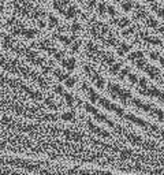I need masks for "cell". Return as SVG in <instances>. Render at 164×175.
I'll use <instances>...</instances> for the list:
<instances>
[{
    "mask_svg": "<svg viewBox=\"0 0 164 175\" xmlns=\"http://www.w3.org/2000/svg\"><path fill=\"white\" fill-rule=\"evenodd\" d=\"M0 66L3 67L4 70H8V71H13V73H18V74H22L25 75L26 78H32L33 81H36V82H39L43 88H47L48 86V84H47V81L44 80V78H41L37 73H34L33 70L28 69V67L22 66L20 63H18L17 60H13V59H6V58H0Z\"/></svg>",
    "mask_w": 164,
    "mask_h": 175,
    "instance_id": "1",
    "label": "cell"
},
{
    "mask_svg": "<svg viewBox=\"0 0 164 175\" xmlns=\"http://www.w3.org/2000/svg\"><path fill=\"white\" fill-rule=\"evenodd\" d=\"M14 10H15V13L18 15L28 17V18L33 19H40L41 17L45 15V13L43 10L34 7L28 0H14Z\"/></svg>",
    "mask_w": 164,
    "mask_h": 175,
    "instance_id": "2",
    "label": "cell"
},
{
    "mask_svg": "<svg viewBox=\"0 0 164 175\" xmlns=\"http://www.w3.org/2000/svg\"><path fill=\"white\" fill-rule=\"evenodd\" d=\"M3 84L8 85L10 88H18V89L23 90V92H25L30 99H34V100H43V95H41V93L34 92L33 89H30L29 86H26L23 82H20V81H18V80H11V78H7V77H4V75L0 73V85H3Z\"/></svg>",
    "mask_w": 164,
    "mask_h": 175,
    "instance_id": "3",
    "label": "cell"
},
{
    "mask_svg": "<svg viewBox=\"0 0 164 175\" xmlns=\"http://www.w3.org/2000/svg\"><path fill=\"white\" fill-rule=\"evenodd\" d=\"M7 26H8V30H10L13 34L22 36V37H25V39H34V37L37 36V33H39L36 29L26 28L25 25L19 23L15 18H11L10 21L7 22Z\"/></svg>",
    "mask_w": 164,
    "mask_h": 175,
    "instance_id": "4",
    "label": "cell"
},
{
    "mask_svg": "<svg viewBox=\"0 0 164 175\" xmlns=\"http://www.w3.org/2000/svg\"><path fill=\"white\" fill-rule=\"evenodd\" d=\"M54 7L59 11L62 15H64L69 19L75 18L78 15V13H80L78 8L75 6H73L71 3H69L67 0H54Z\"/></svg>",
    "mask_w": 164,
    "mask_h": 175,
    "instance_id": "5",
    "label": "cell"
},
{
    "mask_svg": "<svg viewBox=\"0 0 164 175\" xmlns=\"http://www.w3.org/2000/svg\"><path fill=\"white\" fill-rule=\"evenodd\" d=\"M138 84H140V88H138L140 93H142V95H145V96H153V97H157L164 104V93L163 92H160V90L157 89V88H155V86H148L145 78H141V80L138 81Z\"/></svg>",
    "mask_w": 164,
    "mask_h": 175,
    "instance_id": "6",
    "label": "cell"
},
{
    "mask_svg": "<svg viewBox=\"0 0 164 175\" xmlns=\"http://www.w3.org/2000/svg\"><path fill=\"white\" fill-rule=\"evenodd\" d=\"M131 101H133V104L136 107H138V108H141L142 111H146V112H149L152 116H155V118H157L159 121H164V112L157 108H155L153 106H151V104H145L142 103L141 100H138V99H131Z\"/></svg>",
    "mask_w": 164,
    "mask_h": 175,
    "instance_id": "7",
    "label": "cell"
},
{
    "mask_svg": "<svg viewBox=\"0 0 164 175\" xmlns=\"http://www.w3.org/2000/svg\"><path fill=\"white\" fill-rule=\"evenodd\" d=\"M108 89H110L111 95L114 96V97L116 99H121L123 103H126V101L129 100V99H133L131 97V93L129 92V90H125L122 89L119 85H114V84H108Z\"/></svg>",
    "mask_w": 164,
    "mask_h": 175,
    "instance_id": "8",
    "label": "cell"
},
{
    "mask_svg": "<svg viewBox=\"0 0 164 175\" xmlns=\"http://www.w3.org/2000/svg\"><path fill=\"white\" fill-rule=\"evenodd\" d=\"M134 63H136V66L138 67V69H141V70H144L145 73H148L149 77H152L153 80H159V75H160L159 70L155 69L153 66L148 65V63L145 62V59H144V58H142V59H137V60H134Z\"/></svg>",
    "mask_w": 164,
    "mask_h": 175,
    "instance_id": "9",
    "label": "cell"
},
{
    "mask_svg": "<svg viewBox=\"0 0 164 175\" xmlns=\"http://www.w3.org/2000/svg\"><path fill=\"white\" fill-rule=\"evenodd\" d=\"M85 108H86V111L88 112H90V114H93V116H95L96 119H97V121H100V122H104V123H107L108 126L110 127H112V129H118V126H116L115 123H114V122H111L110 119L107 118V116L105 115H101L100 112H99L95 108V107L93 106H90V104H85Z\"/></svg>",
    "mask_w": 164,
    "mask_h": 175,
    "instance_id": "10",
    "label": "cell"
},
{
    "mask_svg": "<svg viewBox=\"0 0 164 175\" xmlns=\"http://www.w3.org/2000/svg\"><path fill=\"white\" fill-rule=\"evenodd\" d=\"M85 71H86V74L93 80V82H95L96 86H97V88H101V89L104 88V80H102V78L95 71V70L90 69L89 66H85Z\"/></svg>",
    "mask_w": 164,
    "mask_h": 175,
    "instance_id": "11",
    "label": "cell"
},
{
    "mask_svg": "<svg viewBox=\"0 0 164 175\" xmlns=\"http://www.w3.org/2000/svg\"><path fill=\"white\" fill-rule=\"evenodd\" d=\"M86 125H88V127H89V129L93 131V133L99 134V136H101V137H107V138H108V137H111L110 134H108L105 130H102V129H100V127H97L96 125H93L90 121H88V122H86Z\"/></svg>",
    "mask_w": 164,
    "mask_h": 175,
    "instance_id": "12",
    "label": "cell"
},
{
    "mask_svg": "<svg viewBox=\"0 0 164 175\" xmlns=\"http://www.w3.org/2000/svg\"><path fill=\"white\" fill-rule=\"evenodd\" d=\"M84 89L88 92V95H89V99L93 101V103H96V101H99V96H97V93H96L95 90L92 89V88H89V86L86 85V84H84Z\"/></svg>",
    "mask_w": 164,
    "mask_h": 175,
    "instance_id": "13",
    "label": "cell"
},
{
    "mask_svg": "<svg viewBox=\"0 0 164 175\" xmlns=\"http://www.w3.org/2000/svg\"><path fill=\"white\" fill-rule=\"evenodd\" d=\"M141 37L144 40H145L146 43L149 44H153V45H163V43L160 41L159 39H156V37H151V36H146L145 33H141Z\"/></svg>",
    "mask_w": 164,
    "mask_h": 175,
    "instance_id": "14",
    "label": "cell"
},
{
    "mask_svg": "<svg viewBox=\"0 0 164 175\" xmlns=\"http://www.w3.org/2000/svg\"><path fill=\"white\" fill-rule=\"evenodd\" d=\"M62 66L66 70H73L75 67V60L71 59V58H70V59H63L62 60Z\"/></svg>",
    "mask_w": 164,
    "mask_h": 175,
    "instance_id": "15",
    "label": "cell"
},
{
    "mask_svg": "<svg viewBox=\"0 0 164 175\" xmlns=\"http://www.w3.org/2000/svg\"><path fill=\"white\" fill-rule=\"evenodd\" d=\"M142 58H144V54L141 51L133 52V54L129 55V60H131V62H134V60H137V59H142Z\"/></svg>",
    "mask_w": 164,
    "mask_h": 175,
    "instance_id": "16",
    "label": "cell"
},
{
    "mask_svg": "<svg viewBox=\"0 0 164 175\" xmlns=\"http://www.w3.org/2000/svg\"><path fill=\"white\" fill-rule=\"evenodd\" d=\"M121 4H122V8L123 10H126V11H130L131 8L134 7V3L131 2V0H123Z\"/></svg>",
    "mask_w": 164,
    "mask_h": 175,
    "instance_id": "17",
    "label": "cell"
},
{
    "mask_svg": "<svg viewBox=\"0 0 164 175\" xmlns=\"http://www.w3.org/2000/svg\"><path fill=\"white\" fill-rule=\"evenodd\" d=\"M130 51V45H126V44H121L118 48V54L119 55H125L126 52Z\"/></svg>",
    "mask_w": 164,
    "mask_h": 175,
    "instance_id": "18",
    "label": "cell"
},
{
    "mask_svg": "<svg viewBox=\"0 0 164 175\" xmlns=\"http://www.w3.org/2000/svg\"><path fill=\"white\" fill-rule=\"evenodd\" d=\"M115 22H116V25L119 26V28H126V26H129V22L126 18H122V19H115Z\"/></svg>",
    "mask_w": 164,
    "mask_h": 175,
    "instance_id": "19",
    "label": "cell"
},
{
    "mask_svg": "<svg viewBox=\"0 0 164 175\" xmlns=\"http://www.w3.org/2000/svg\"><path fill=\"white\" fill-rule=\"evenodd\" d=\"M119 69H121V65H119V63H114L112 66H110V71L112 73V74H118Z\"/></svg>",
    "mask_w": 164,
    "mask_h": 175,
    "instance_id": "20",
    "label": "cell"
},
{
    "mask_svg": "<svg viewBox=\"0 0 164 175\" xmlns=\"http://www.w3.org/2000/svg\"><path fill=\"white\" fill-rule=\"evenodd\" d=\"M149 56H151L152 59H155V60H159V62H160V63H162V65L164 66V58L159 56V55H157V54H155V52H151V54H149Z\"/></svg>",
    "mask_w": 164,
    "mask_h": 175,
    "instance_id": "21",
    "label": "cell"
},
{
    "mask_svg": "<svg viewBox=\"0 0 164 175\" xmlns=\"http://www.w3.org/2000/svg\"><path fill=\"white\" fill-rule=\"evenodd\" d=\"M97 11H99V14H105L107 13V4H104V3H100V4L97 6Z\"/></svg>",
    "mask_w": 164,
    "mask_h": 175,
    "instance_id": "22",
    "label": "cell"
},
{
    "mask_svg": "<svg viewBox=\"0 0 164 175\" xmlns=\"http://www.w3.org/2000/svg\"><path fill=\"white\" fill-rule=\"evenodd\" d=\"M126 77L129 78V81H130L131 84H137V81H138V80H137V77H136V75H134V74H131L130 71L127 73V75H126Z\"/></svg>",
    "mask_w": 164,
    "mask_h": 175,
    "instance_id": "23",
    "label": "cell"
},
{
    "mask_svg": "<svg viewBox=\"0 0 164 175\" xmlns=\"http://www.w3.org/2000/svg\"><path fill=\"white\" fill-rule=\"evenodd\" d=\"M107 13L110 14L111 17H116V11H115V8H114L112 6H107Z\"/></svg>",
    "mask_w": 164,
    "mask_h": 175,
    "instance_id": "24",
    "label": "cell"
},
{
    "mask_svg": "<svg viewBox=\"0 0 164 175\" xmlns=\"http://www.w3.org/2000/svg\"><path fill=\"white\" fill-rule=\"evenodd\" d=\"M58 25V19L55 18V17L49 15V28H54V26Z\"/></svg>",
    "mask_w": 164,
    "mask_h": 175,
    "instance_id": "25",
    "label": "cell"
},
{
    "mask_svg": "<svg viewBox=\"0 0 164 175\" xmlns=\"http://www.w3.org/2000/svg\"><path fill=\"white\" fill-rule=\"evenodd\" d=\"M60 118L63 119V121H66V119H71L73 121V119H74V115H73V114H63Z\"/></svg>",
    "mask_w": 164,
    "mask_h": 175,
    "instance_id": "26",
    "label": "cell"
},
{
    "mask_svg": "<svg viewBox=\"0 0 164 175\" xmlns=\"http://www.w3.org/2000/svg\"><path fill=\"white\" fill-rule=\"evenodd\" d=\"M66 85L69 88H71L73 85H74V80H71V78H67L66 80Z\"/></svg>",
    "mask_w": 164,
    "mask_h": 175,
    "instance_id": "27",
    "label": "cell"
},
{
    "mask_svg": "<svg viewBox=\"0 0 164 175\" xmlns=\"http://www.w3.org/2000/svg\"><path fill=\"white\" fill-rule=\"evenodd\" d=\"M86 2H88V6L92 8V7H95L96 6V2H97V0H86Z\"/></svg>",
    "mask_w": 164,
    "mask_h": 175,
    "instance_id": "28",
    "label": "cell"
},
{
    "mask_svg": "<svg viewBox=\"0 0 164 175\" xmlns=\"http://www.w3.org/2000/svg\"><path fill=\"white\" fill-rule=\"evenodd\" d=\"M71 30L73 32H78L80 30V25H78V23H74V25L71 26Z\"/></svg>",
    "mask_w": 164,
    "mask_h": 175,
    "instance_id": "29",
    "label": "cell"
},
{
    "mask_svg": "<svg viewBox=\"0 0 164 175\" xmlns=\"http://www.w3.org/2000/svg\"><path fill=\"white\" fill-rule=\"evenodd\" d=\"M2 11H3V7H2V4H0V14H2Z\"/></svg>",
    "mask_w": 164,
    "mask_h": 175,
    "instance_id": "30",
    "label": "cell"
}]
</instances>
